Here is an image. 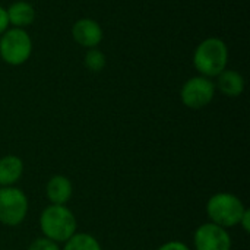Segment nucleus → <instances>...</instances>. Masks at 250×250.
<instances>
[{
  "label": "nucleus",
  "mask_w": 250,
  "mask_h": 250,
  "mask_svg": "<svg viewBox=\"0 0 250 250\" xmlns=\"http://www.w3.org/2000/svg\"><path fill=\"white\" fill-rule=\"evenodd\" d=\"M229 45L223 38L208 37L202 40L192 56V63L198 75L215 79L229 66Z\"/></svg>",
  "instance_id": "obj_1"
},
{
  "label": "nucleus",
  "mask_w": 250,
  "mask_h": 250,
  "mask_svg": "<svg viewBox=\"0 0 250 250\" xmlns=\"http://www.w3.org/2000/svg\"><path fill=\"white\" fill-rule=\"evenodd\" d=\"M40 229L44 237L56 242H67L78 230L75 214L66 205H48L40 215Z\"/></svg>",
  "instance_id": "obj_2"
},
{
  "label": "nucleus",
  "mask_w": 250,
  "mask_h": 250,
  "mask_svg": "<svg viewBox=\"0 0 250 250\" xmlns=\"http://www.w3.org/2000/svg\"><path fill=\"white\" fill-rule=\"evenodd\" d=\"M205 209H207L209 223H214L229 230V229L239 226L248 208L243 204V201L234 193L218 192L208 199Z\"/></svg>",
  "instance_id": "obj_3"
},
{
  "label": "nucleus",
  "mask_w": 250,
  "mask_h": 250,
  "mask_svg": "<svg viewBox=\"0 0 250 250\" xmlns=\"http://www.w3.org/2000/svg\"><path fill=\"white\" fill-rule=\"evenodd\" d=\"M34 50V42L26 29L9 26L0 35V60L9 66L25 64Z\"/></svg>",
  "instance_id": "obj_4"
},
{
  "label": "nucleus",
  "mask_w": 250,
  "mask_h": 250,
  "mask_svg": "<svg viewBox=\"0 0 250 250\" xmlns=\"http://www.w3.org/2000/svg\"><path fill=\"white\" fill-rule=\"evenodd\" d=\"M29 209L28 196L16 186L0 188V223L6 227L21 226Z\"/></svg>",
  "instance_id": "obj_5"
},
{
  "label": "nucleus",
  "mask_w": 250,
  "mask_h": 250,
  "mask_svg": "<svg viewBox=\"0 0 250 250\" xmlns=\"http://www.w3.org/2000/svg\"><path fill=\"white\" fill-rule=\"evenodd\" d=\"M215 83L212 79L196 75L189 78L180 88V101L190 110H201L209 105L215 97Z\"/></svg>",
  "instance_id": "obj_6"
},
{
  "label": "nucleus",
  "mask_w": 250,
  "mask_h": 250,
  "mask_svg": "<svg viewBox=\"0 0 250 250\" xmlns=\"http://www.w3.org/2000/svg\"><path fill=\"white\" fill-rule=\"evenodd\" d=\"M233 242L229 230L214 224L204 223L201 224L193 234V248L195 250H231Z\"/></svg>",
  "instance_id": "obj_7"
},
{
  "label": "nucleus",
  "mask_w": 250,
  "mask_h": 250,
  "mask_svg": "<svg viewBox=\"0 0 250 250\" xmlns=\"http://www.w3.org/2000/svg\"><path fill=\"white\" fill-rule=\"evenodd\" d=\"M72 37L78 45L89 50L97 48L101 44L104 38V31L95 19L81 18L72 25Z\"/></svg>",
  "instance_id": "obj_8"
},
{
  "label": "nucleus",
  "mask_w": 250,
  "mask_h": 250,
  "mask_svg": "<svg viewBox=\"0 0 250 250\" xmlns=\"http://www.w3.org/2000/svg\"><path fill=\"white\" fill-rule=\"evenodd\" d=\"M45 196L51 205H66L73 196V185L69 177L56 174L45 185Z\"/></svg>",
  "instance_id": "obj_9"
},
{
  "label": "nucleus",
  "mask_w": 250,
  "mask_h": 250,
  "mask_svg": "<svg viewBox=\"0 0 250 250\" xmlns=\"http://www.w3.org/2000/svg\"><path fill=\"white\" fill-rule=\"evenodd\" d=\"M215 83V89L220 91L223 95L229 97V98H237L245 92L246 88V81L243 78V75L234 69H226L223 70L217 78Z\"/></svg>",
  "instance_id": "obj_10"
},
{
  "label": "nucleus",
  "mask_w": 250,
  "mask_h": 250,
  "mask_svg": "<svg viewBox=\"0 0 250 250\" xmlns=\"http://www.w3.org/2000/svg\"><path fill=\"white\" fill-rule=\"evenodd\" d=\"M6 15H7L9 26L21 28V29H26L28 26H31L37 18L35 7L25 0H16L10 3L6 7Z\"/></svg>",
  "instance_id": "obj_11"
},
{
  "label": "nucleus",
  "mask_w": 250,
  "mask_h": 250,
  "mask_svg": "<svg viewBox=\"0 0 250 250\" xmlns=\"http://www.w3.org/2000/svg\"><path fill=\"white\" fill-rule=\"evenodd\" d=\"M23 174V161L16 155H4L0 158V188L15 186Z\"/></svg>",
  "instance_id": "obj_12"
},
{
  "label": "nucleus",
  "mask_w": 250,
  "mask_h": 250,
  "mask_svg": "<svg viewBox=\"0 0 250 250\" xmlns=\"http://www.w3.org/2000/svg\"><path fill=\"white\" fill-rule=\"evenodd\" d=\"M62 250H103L98 239L88 233H75L67 242L63 243Z\"/></svg>",
  "instance_id": "obj_13"
},
{
  "label": "nucleus",
  "mask_w": 250,
  "mask_h": 250,
  "mask_svg": "<svg viewBox=\"0 0 250 250\" xmlns=\"http://www.w3.org/2000/svg\"><path fill=\"white\" fill-rule=\"evenodd\" d=\"M83 64L89 72L98 73L105 69L107 66V56L97 47V48H89L86 50L83 56Z\"/></svg>",
  "instance_id": "obj_14"
},
{
  "label": "nucleus",
  "mask_w": 250,
  "mask_h": 250,
  "mask_svg": "<svg viewBox=\"0 0 250 250\" xmlns=\"http://www.w3.org/2000/svg\"><path fill=\"white\" fill-rule=\"evenodd\" d=\"M28 250H62V249H60L59 243H56V242H53V240H50V239L44 237V236H41V237L34 239V240L29 243Z\"/></svg>",
  "instance_id": "obj_15"
},
{
  "label": "nucleus",
  "mask_w": 250,
  "mask_h": 250,
  "mask_svg": "<svg viewBox=\"0 0 250 250\" xmlns=\"http://www.w3.org/2000/svg\"><path fill=\"white\" fill-rule=\"evenodd\" d=\"M157 250H190V248L180 240H170V242L161 245Z\"/></svg>",
  "instance_id": "obj_16"
},
{
  "label": "nucleus",
  "mask_w": 250,
  "mask_h": 250,
  "mask_svg": "<svg viewBox=\"0 0 250 250\" xmlns=\"http://www.w3.org/2000/svg\"><path fill=\"white\" fill-rule=\"evenodd\" d=\"M9 28V21H7V15H6V7L0 4V35Z\"/></svg>",
  "instance_id": "obj_17"
},
{
  "label": "nucleus",
  "mask_w": 250,
  "mask_h": 250,
  "mask_svg": "<svg viewBox=\"0 0 250 250\" xmlns=\"http://www.w3.org/2000/svg\"><path fill=\"white\" fill-rule=\"evenodd\" d=\"M239 226H240V227L245 230V233H250V211L249 209H246V212L243 214V217H242V220H240Z\"/></svg>",
  "instance_id": "obj_18"
}]
</instances>
